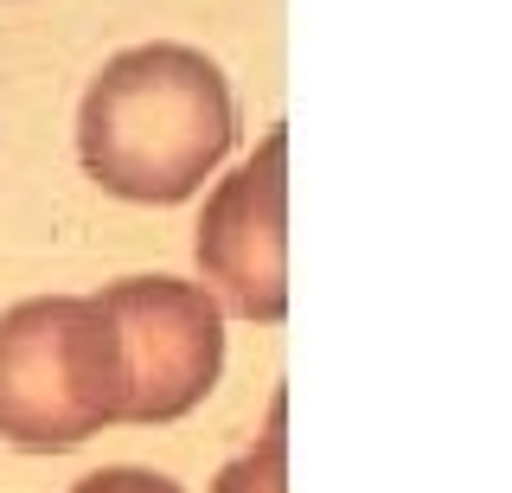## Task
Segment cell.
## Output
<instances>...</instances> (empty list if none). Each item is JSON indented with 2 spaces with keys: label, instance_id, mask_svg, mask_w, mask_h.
<instances>
[{
  "label": "cell",
  "instance_id": "3",
  "mask_svg": "<svg viewBox=\"0 0 512 493\" xmlns=\"http://www.w3.org/2000/svg\"><path fill=\"white\" fill-rule=\"evenodd\" d=\"M116 333L122 423H180L224 372V308L180 276H122L96 295Z\"/></svg>",
  "mask_w": 512,
  "mask_h": 493
},
{
  "label": "cell",
  "instance_id": "1",
  "mask_svg": "<svg viewBox=\"0 0 512 493\" xmlns=\"http://www.w3.org/2000/svg\"><path fill=\"white\" fill-rule=\"evenodd\" d=\"M237 141L224 71L192 45H128L90 77L77 109V161L103 193L135 205H180Z\"/></svg>",
  "mask_w": 512,
  "mask_h": 493
},
{
  "label": "cell",
  "instance_id": "6",
  "mask_svg": "<svg viewBox=\"0 0 512 493\" xmlns=\"http://www.w3.org/2000/svg\"><path fill=\"white\" fill-rule=\"evenodd\" d=\"M71 493H186V487L167 481V474H154V468H96Z\"/></svg>",
  "mask_w": 512,
  "mask_h": 493
},
{
  "label": "cell",
  "instance_id": "4",
  "mask_svg": "<svg viewBox=\"0 0 512 493\" xmlns=\"http://www.w3.org/2000/svg\"><path fill=\"white\" fill-rule=\"evenodd\" d=\"M282 199H288V135L269 129L199 218V269L212 282V301L244 321L276 327L288 314V237H282Z\"/></svg>",
  "mask_w": 512,
  "mask_h": 493
},
{
  "label": "cell",
  "instance_id": "5",
  "mask_svg": "<svg viewBox=\"0 0 512 493\" xmlns=\"http://www.w3.org/2000/svg\"><path fill=\"white\" fill-rule=\"evenodd\" d=\"M212 493H288V397L276 391L263 436L250 442L231 468H218Z\"/></svg>",
  "mask_w": 512,
  "mask_h": 493
},
{
  "label": "cell",
  "instance_id": "2",
  "mask_svg": "<svg viewBox=\"0 0 512 493\" xmlns=\"http://www.w3.org/2000/svg\"><path fill=\"white\" fill-rule=\"evenodd\" d=\"M109 423H122V365L96 295H32L0 314V442L58 455Z\"/></svg>",
  "mask_w": 512,
  "mask_h": 493
}]
</instances>
